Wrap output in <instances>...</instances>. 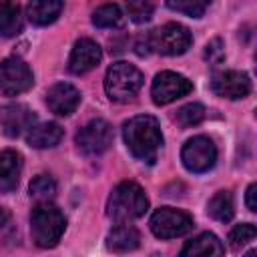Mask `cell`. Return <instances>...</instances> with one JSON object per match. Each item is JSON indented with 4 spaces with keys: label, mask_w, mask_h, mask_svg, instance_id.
I'll return each instance as SVG.
<instances>
[{
    "label": "cell",
    "mask_w": 257,
    "mask_h": 257,
    "mask_svg": "<svg viewBox=\"0 0 257 257\" xmlns=\"http://www.w3.org/2000/svg\"><path fill=\"white\" fill-rule=\"evenodd\" d=\"M122 139L133 157L145 163H155L163 147L161 124L153 114H137L122 124Z\"/></svg>",
    "instance_id": "1"
},
{
    "label": "cell",
    "mask_w": 257,
    "mask_h": 257,
    "mask_svg": "<svg viewBox=\"0 0 257 257\" xmlns=\"http://www.w3.org/2000/svg\"><path fill=\"white\" fill-rule=\"evenodd\" d=\"M149 199L141 185L133 181L118 183L106 199V215L114 223H128L147 213Z\"/></svg>",
    "instance_id": "2"
},
{
    "label": "cell",
    "mask_w": 257,
    "mask_h": 257,
    "mask_svg": "<svg viewBox=\"0 0 257 257\" xmlns=\"http://www.w3.org/2000/svg\"><path fill=\"white\" fill-rule=\"evenodd\" d=\"M66 229V219L62 211L52 203H38L30 213V233L32 241L42 247H54Z\"/></svg>",
    "instance_id": "3"
},
{
    "label": "cell",
    "mask_w": 257,
    "mask_h": 257,
    "mask_svg": "<svg viewBox=\"0 0 257 257\" xmlns=\"http://www.w3.org/2000/svg\"><path fill=\"white\" fill-rule=\"evenodd\" d=\"M143 72L128 62H114L104 74V92L114 102L133 100L143 86Z\"/></svg>",
    "instance_id": "4"
},
{
    "label": "cell",
    "mask_w": 257,
    "mask_h": 257,
    "mask_svg": "<svg viewBox=\"0 0 257 257\" xmlns=\"http://www.w3.org/2000/svg\"><path fill=\"white\" fill-rule=\"evenodd\" d=\"M147 44H149V52H159L165 56H179L191 48L193 36L187 26L179 22H167L161 28L147 32Z\"/></svg>",
    "instance_id": "5"
},
{
    "label": "cell",
    "mask_w": 257,
    "mask_h": 257,
    "mask_svg": "<svg viewBox=\"0 0 257 257\" xmlns=\"http://www.w3.org/2000/svg\"><path fill=\"white\" fill-rule=\"evenodd\" d=\"M181 161L189 173H197V175L207 173L217 163V147L209 137L197 135L183 145Z\"/></svg>",
    "instance_id": "6"
},
{
    "label": "cell",
    "mask_w": 257,
    "mask_h": 257,
    "mask_svg": "<svg viewBox=\"0 0 257 257\" xmlns=\"http://www.w3.org/2000/svg\"><path fill=\"white\" fill-rule=\"evenodd\" d=\"M112 139H114L112 126L104 118H94L86 122L74 137L76 147L88 157H98L106 153L112 145Z\"/></svg>",
    "instance_id": "7"
},
{
    "label": "cell",
    "mask_w": 257,
    "mask_h": 257,
    "mask_svg": "<svg viewBox=\"0 0 257 257\" xmlns=\"http://www.w3.org/2000/svg\"><path fill=\"white\" fill-rule=\"evenodd\" d=\"M193 227V217L181 209L161 207L151 217V231L159 239H175L189 233Z\"/></svg>",
    "instance_id": "8"
},
{
    "label": "cell",
    "mask_w": 257,
    "mask_h": 257,
    "mask_svg": "<svg viewBox=\"0 0 257 257\" xmlns=\"http://www.w3.org/2000/svg\"><path fill=\"white\" fill-rule=\"evenodd\" d=\"M191 90H193V82L187 76L173 72V70H163L153 80L151 96H153L155 104L163 106V104H169V102L189 94Z\"/></svg>",
    "instance_id": "9"
},
{
    "label": "cell",
    "mask_w": 257,
    "mask_h": 257,
    "mask_svg": "<svg viewBox=\"0 0 257 257\" xmlns=\"http://www.w3.org/2000/svg\"><path fill=\"white\" fill-rule=\"evenodd\" d=\"M34 84V74L30 66L20 58H6L0 64V92L6 96H16L26 92Z\"/></svg>",
    "instance_id": "10"
},
{
    "label": "cell",
    "mask_w": 257,
    "mask_h": 257,
    "mask_svg": "<svg viewBox=\"0 0 257 257\" xmlns=\"http://www.w3.org/2000/svg\"><path fill=\"white\" fill-rule=\"evenodd\" d=\"M211 90L217 96L229 98V100L245 98L251 92V78L247 72H241V70H223L213 74Z\"/></svg>",
    "instance_id": "11"
},
{
    "label": "cell",
    "mask_w": 257,
    "mask_h": 257,
    "mask_svg": "<svg viewBox=\"0 0 257 257\" xmlns=\"http://www.w3.org/2000/svg\"><path fill=\"white\" fill-rule=\"evenodd\" d=\"M36 114L22 102H8L0 108V128L6 137L16 139L34 126Z\"/></svg>",
    "instance_id": "12"
},
{
    "label": "cell",
    "mask_w": 257,
    "mask_h": 257,
    "mask_svg": "<svg viewBox=\"0 0 257 257\" xmlns=\"http://www.w3.org/2000/svg\"><path fill=\"white\" fill-rule=\"evenodd\" d=\"M102 58L100 46L92 38H80L74 42L72 52L68 56V70L72 74H84L92 70Z\"/></svg>",
    "instance_id": "13"
},
{
    "label": "cell",
    "mask_w": 257,
    "mask_h": 257,
    "mask_svg": "<svg viewBox=\"0 0 257 257\" xmlns=\"http://www.w3.org/2000/svg\"><path fill=\"white\" fill-rule=\"evenodd\" d=\"M46 104L58 116L72 114L80 104V92L70 82H56L46 90Z\"/></svg>",
    "instance_id": "14"
},
{
    "label": "cell",
    "mask_w": 257,
    "mask_h": 257,
    "mask_svg": "<svg viewBox=\"0 0 257 257\" xmlns=\"http://www.w3.org/2000/svg\"><path fill=\"white\" fill-rule=\"evenodd\" d=\"M22 173V155L6 149L0 151V193H12Z\"/></svg>",
    "instance_id": "15"
},
{
    "label": "cell",
    "mask_w": 257,
    "mask_h": 257,
    "mask_svg": "<svg viewBox=\"0 0 257 257\" xmlns=\"http://www.w3.org/2000/svg\"><path fill=\"white\" fill-rule=\"evenodd\" d=\"M225 247L221 239L213 233H201L191 239L179 253V257H223Z\"/></svg>",
    "instance_id": "16"
},
{
    "label": "cell",
    "mask_w": 257,
    "mask_h": 257,
    "mask_svg": "<svg viewBox=\"0 0 257 257\" xmlns=\"http://www.w3.org/2000/svg\"><path fill=\"white\" fill-rule=\"evenodd\" d=\"M139 245H141V233L128 223H118L106 235V249L112 253H128L135 251Z\"/></svg>",
    "instance_id": "17"
},
{
    "label": "cell",
    "mask_w": 257,
    "mask_h": 257,
    "mask_svg": "<svg viewBox=\"0 0 257 257\" xmlns=\"http://www.w3.org/2000/svg\"><path fill=\"white\" fill-rule=\"evenodd\" d=\"M62 137H64V131L60 124L40 122L26 133V143L34 149H50V147H56L62 141Z\"/></svg>",
    "instance_id": "18"
},
{
    "label": "cell",
    "mask_w": 257,
    "mask_h": 257,
    "mask_svg": "<svg viewBox=\"0 0 257 257\" xmlns=\"http://www.w3.org/2000/svg\"><path fill=\"white\" fill-rule=\"evenodd\" d=\"M62 8L60 0H34L26 6V16L34 26H48L60 16Z\"/></svg>",
    "instance_id": "19"
},
{
    "label": "cell",
    "mask_w": 257,
    "mask_h": 257,
    "mask_svg": "<svg viewBox=\"0 0 257 257\" xmlns=\"http://www.w3.org/2000/svg\"><path fill=\"white\" fill-rule=\"evenodd\" d=\"M207 213H209V217H213L219 223H229L235 215L233 195L229 191H217L207 203Z\"/></svg>",
    "instance_id": "20"
},
{
    "label": "cell",
    "mask_w": 257,
    "mask_h": 257,
    "mask_svg": "<svg viewBox=\"0 0 257 257\" xmlns=\"http://www.w3.org/2000/svg\"><path fill=\"white\" fill-rule=\"evenodd\" d=\"M22 28L20 6L14 2H0V36L12 38Z\"/></svg>",
    "instance_id": "21"
},
{
    "label": "cell",
    "mask_w": 257,
    "mask_h": 257,
    "mask_svg": "<svg viewBox=\"0 0 257 257\" xmlns=\"http://www.w3.org/2000/svg\"><path fill=\"white\" fill-rule=\"evenodd\" d=\"M92 24L98 28H120L124 24V16L120 6L116 4H102L92 12Z\"/></svg>",
    "instance_id": "22"
},
{
    "label": "cell",
    "mask_w": 257,
    "mask_h": 257,
    "mask_svg": "<svg viewBox=\"0 0 257 257\" xmlns=\"http://www.w3.org/2000/svg\"><path fill=\"white\" fill-rule=\"evenodd\" d=\"M30 195L38 201V203H48L54 195H56V181L50 175H36L30 181Z\"/></svg>",
    "instance_id": "23"
},
{
    "label": "cell",
    "mask_w": 257,
    "mask_h": 257,
    "mask_svg": "<svg viewBox=\"0 0 257 257\" xmlns=\"http://www.w3.org/2000/svg\"><path fill=\"white\" fill-rule=\"evenodd\" d=\"M177 122L183 126V128H189V126H195L199 124L203 118H205V106L199 104V102H189L185 106H181L175 114Z\"/></svg>",
    "instance_id": "24"
},
{
    "label": "cell",
    "mask_w": 257,
    "mask_h": 257,
    "mask_svg": "<svg viewBox=\"0 0 257 257\" xmlns=\"http://www.w3.org/2000/svg\"><path fill=\"white\" fill-rule=\"evenodd\" d=\"M167 8L181 12V14H187L191 18H201L205 14V10L209 8V2H203V0H177V2L169 0Z\"/></svg>",
    "instance_id": "25"
},
{
    "label": "cell",
    "mask_w": 257,
    "mask_h": 257,
    "mask_svg": "<svg viewBox=\"0 0 257 257\" xmlns=\"http://www.w3.org/2000/svg\"><path fill=\"white\" fill-rule=\"evenodd\" d=\"M257 235V229L253 223H243V225H235L229 233V245L233 249H239L243 245H247L249 241H253Z\"/></svg>",
    "instance_id": "26"
},
{
    "label": "cell",
    "mask_w": 257,
    "mask_h": 257,
    "mask_svg": "<svg viewBox=\"0 0 257 257\" xmlns=\"http://www.w3.org/2000/svg\"><path fill=\"white\" fill-rule=\"evenodd\" d=\"M126 12H128V18L137 24H143V22H149L153 12H155V4L151 2H145V0H139V2H126Z\"/></svg>",
    "instance_id": "27"
},
{
    "label": "cell",
    "mask_w": 257,
    "mask_h": 257,
    "mask_svg": "<svg viewBox=\"0 0 257 257\" xmlns=\"http://www.w3.org/2000/svg\"><path fill=\"white\" fill-rule=\"evenodd\" d=\"M223 56H225V50H223V42H221V38H213V40L205 46V58H207L209 62L217 64V62L223 60Z\"/></svg>",
    "instance_id": "28"
},
{
    "label": "cell",
    "mask_w": 257,
    "mask_h": 257,
    "mask_svg": "<svg viewBox=\"0 0 257 257\" xmlns=\"http://www.w3.org/2000/svg\"><path fill=\"white\" fill-rule=\"evenodd\" d=\"M255 191H257V185H255V183H251V185L247 187V193H245V203H247V209H249V211H257Z\"/></svg>",
    "instance_id": "29"
},
{
    "label": "cell",
    "mask_w": 257,
    "mask_h": 257,
    "mask_svg": "<svg viewBox=\"0 0 257 257\" xmlns=\"http://www.w3.org/2000/svg\"><path fill=\"white\" fill-rule=\"evenodd\" d=\"M8 219H10V213H8V209H4V207L0 205V227H4V225L8 223Z\"/></svg>",
    "instance_id": "30"
},
{
    "label": "cell",
    "mask_w": 257,
    "mask_h": 257,
    "mask_svg": "<svg viewBox=\"0 0 257 257\" xmlns=\"http://www.w3.org/2000/svg\"><path fill=\"white\" fill-rule=\"evenodd\" d=\"M245 257H257V251H255V249H251V251H247V253H245Z\"/></svg>",
    "instance_id": "31"
}]
</instances>
